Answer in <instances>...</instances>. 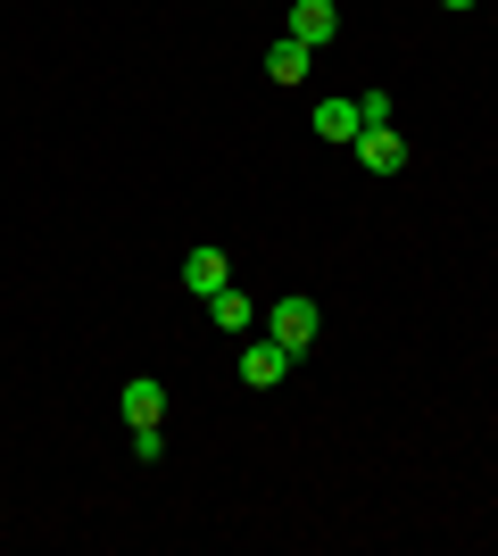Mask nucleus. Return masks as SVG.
Segmentation results:
<instances>
[{"instance_id": "obj_1", "label": "nucleus", "mask_w": 498, "mask_h": 556, "mask_svg": "<svg viewBox=\"0 0 498 556\" xmlns=\"http://www.w3.org/2000/svg\"><path fill=\"white\" fill-rule=\"evenodd\" d=\"M266 341H283L291 357H308V349H316V300H299V291L274 300V307H266Z\"/></svg>"}, {"instance_id": "obj_2", "label": "nucleus", "mask_w": 498, "mask_h": 556, "mask_svg": "<svg viewBox=\"0 0 498 556\" xmlns=\"http://www.w3.org/2000/svg\"><path fill=\"white\" fill-rule=\"evenodd\" d=\"M291 366H299V357H291L283 341H250V349H241V382H250V391H274Z\"/></svg>"}, {"instance_id": "obj_3", "label": "nucleus", "mask_w": 498, "mask_h": 556, "mask_svg": "<svg viewBox=\"0 0 498 556\" xmlns=\"http://www.w3.org/2000/svg\"><path fill=\"white\" fill-rule=\"evenodd\" d=\"M332 34H341V9H332V0H291V42L324 50Z\"/></svg>"}, {"instance_id": "obj_4", "label": "nucleus", "mask_w": 498, "mask_h": 556, "mask_svg": "<svg viewBox=\"0 0 498 556\" xmlns=\"http://www.w3.org/2000/svg\"><path fill=\"white\" fill-rule=\"evenodd\" d=\"M349 150L366 159V175H399V166H407V141L391 134V125H366V134H357Z\"/></svg>"}, {"instance_id": "obj_5", "label": "nucleus", "mask_w": 498, "mask_h": 556, "mask_svg": "<svg viewBox=\"0 0 498 556\" xmlns=\"http://www.w3.org/2000/svg\"><path fill=\"white\" fill-rule=\"evenodd\" d=\"M225 282H233V257H225V250H191V257H183V291H200V300H216Z\"/></svg>"}, {"instance_id": "obj_6", "label": "nucleus", "mask_w": 498, "mask_h": 556, "mask_svg": "<svg viewBox=\"0 0 498 556\" xmlns=\"http://www.w3.org/2000/svg\"><path fill=\"white\" fill-rule=\"evenodd\" d=\"M308 67H316V50H308V42H291V34L266 50V75H274V84H308Z\"/></svg>"}, {"instance_id": "obj_7", "label": "nucleus", "mask_w": 498, "mask_h": 556, "mask_svg": "<svg viewBox=\"0 0 498 556\" xmlns=\"http://www.w3.org/2000/svg\"><path fill=\"white\" fill-rule=\"evenodd\" d=\"M117 407H125V424H158V416H166V391H158V382H150V374H133Z\"/></svg>"}, {"instance_id": "obj_8", "label": "nucleus", "mask_w": 498, "mask_h": 556, "mask_svg": "<svg viewBox=\"0 0 498 556\" xmlns=\"http://www.w3.org/2000/svg\"><path fill=\"white\" fill-rule=\"evenodd\" d=\"M316 134L324 141H357L366 134V109H357V100H324V109H316Z\"/></svg>"}, {"instance_id": "obj_9", "label": "nucleus", "mask_w": 498, "mask_h": 556, "mask_svg": "<svg viewBox=\"0 0 498 556\" xmlns=\"http://www.w3.org/2000/svg\"><path fill=\"white\" fill-rule=\"evenodd\" d=\"M208 316H216V325H225V332H250V300H241L233 282H225V291H216V300H208Z\"/></svg>"}, {"instance_id": "obj_10", "label": "nucleus", "mask_w": 498, "mask_h": 556, "mask_svg": "<svg viewBox=\"0 0 498 556\" xmlns=\"http://www.w3.org/2000/svg\"><path fill=\"white\" fill-rule=\"evenodd\" d=\"M133 457H142V465L166 457V432H158V424H133Z\"/></svg>"}, {"instance_id": "obj_11", "label": "nucleus", "mask_w": 498, "mask_h": 556, "mask_svg": "<svg viewBox=\"0 0 498 556\" xmlns=\"http://www.w3.org/2000/svg\"><path fill=\"white\" fill-rule=\"evenodd\" d=\"M449 9H474V0H449Z\"/></svg>"}]
</instances>
